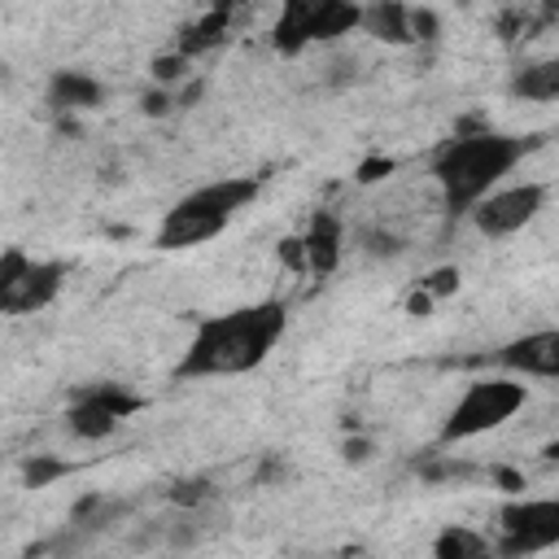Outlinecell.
Returning a JSON list of instances; mask_svg holds the SVG:
<instances>
[{"instance_id":"277c9868","label":"cell","mask_w":559,"mask_h":559,"mask_svg":"<svg viewBox=\"0 0 559 559\" xmlns=\"http://www.w3.org/2000/svg\"><path fill=\"white\" fill-rule=\"evenodd\" d=\"M524 402H528V389H524L520 376H480L459 393V402L450 406L437 441L459 445V441L485 437V432L502 428L507 419H515V411H524Z\"/></svg>"},{"instance_id":"ba28073f","label":"cell","mask_w":559,"mask_h":559,"mask_svg":"<svg viewBox=\"0 0 559 559\" xmlns=\"http://www.w3.org/2000/svg\"><path fill=\"white\" fill-rule=\"evenodd\" d=\"M542 205H546V183L528 179V183H511V188H489V192L467 210V218H472V227H476L480 236L502 240V236L524 231V227L542 214Z\"/></svg>"},{"instance_id":"4fadbf2b","label":"cell","mask_w":559,"mask_h":559,"mask_svg":"<svg viewBox=\"0 0 559 559\" xmlns=\"http://www.w3.org/2000/svg\"><path fill=\"white\" fill-rule=\"evenodd\" d=\"M100 96H105V87H100V79H92V74H83V70H57L52 79H48V105L52 109H92V105H100Z\"/></svg>"},{"instance_id":"30bf717a","label":"cell","mask_w":559,"mask_h":559,"mask_svg":"<svg viewBox=\"0 0 559 559\" xmlns=\"http://www.w3.org/2000/svg\"><path fill=\"white\" fill-rule=\"evenodd\" d=\"M297 240H301L306 271H314V275L336 271V262H341V218H336V214L314 210V218H310L306 236H297Z\"/></svg>"},{"instance_id":"9a60e30c","label":"cell","mask_w":559,"mask_h":559,"mask_svg":"<svg viewBox=\"0 0 559 559\" xmlns=\"http://www.w3.org/2000/svg\"><path fill=\"white\" fill-rule=\"evenodd\" d=\"M489 550H493L489 537L476 533V528H463V524H450V528L432 542V555H437V559H480V555H489Z\"/></svg>"},{"instance_id":"7c38bea8","label":"cell","mask_w":559,"mask_h":559,"mask_svg":"<svg viewBox=\"0 0 559 559\" xmlns=\"http://www.w3.org/2000/svg\"><path fill=\"white\" fill-rule=\"evenodd\" d=\"M231 13H236V0H214L205 17H197L192 26H183V31H179L175 52H183L188 61H197L201 52L218 48V44L227 39V31H231Z\"/></svg>"},{"instance_id":"ffe728a7","label":"cell","mask_w":559,"mask_h":559,"mask_svg":"<svg viewBox=\"0 0 559 559\" xmlns=\"http://www.w3.org/2000/svg\"><path fill=\"white\" fill-rule=\"evenodd\" d=\"M454 288H459V271H454V266H437L432 275H424V280H419V293H424L428 301H437V297H450Z\"/></svg>"},{"instance_id":"7402d4cb","label":"cell","mask_w":559,"mask_h":559,"mask_svg":"<svg viewBox=\"0 0 559 559\" xmlns=\"http://www.w3.org/2000/svg\"><path fill=\"white\" fill-rule=\"evenodd\" d=\"M341 454H345V463H367L371 459V441L367 437H345Z\"/></svg>"},{"instance_id":"8fae6325","label":"cell","mask_w":559,"mask_h":559,"mask_svg":"<svg viewBox=\"0 0 559 559\" xmlns=\"http://www.w3.org/2000/svg\"><path fill=\"white\" fill-rule=\"evenodd\" d=\"M358 31H367L380 44H415L411 35V4L406 0H367L358 13Z\"/></svg>"},{"instance_id":"3957f363","label":"cell","mask_w":559,"mask_h":559,"mask_svg":"<svg viewBox=\"0 0 559 559\" xmlns=\"http://www.w3.org/2000/svg\"><path fill=\"white\" fill-rule=\"evenodd\" d=\"M262 183H266V175H231V179H214V183L192 188L188 197H179L162 214L153 245L170 253V249H192V245H205V240L223 236L231 227V218L245 205H253Z\"/></svg>"},{"instance_id":"e0dca14e","label":"cell","mask_w":559,"mask_h":559,"mask_svg":"<svg viewBox=\"0 0 559 559\" xmlns=\"http://www.w3.org/2000/svg\"><path fill=\"white\" fill-rule=\"evenodd\" d=\"M66 472H70V463L48 459V454H35V459L22 467V480H26V489H44V485H52V480L66 476Z\"/></svg>"},{"instance_id":"9c48e42d","label":"cell","mask_w":559,"mask_h":559,"mask_svg":"<svg viewBox=\"0 0 559 559\" xmlns=\"http://www.w3.org/2000/svg\"><path fill=\"white\" fill-rule=\"evenodd\" d=\"M498 367H507L511 376H537V380H555L559 376V332L542 328V332H524L515 341H507L493 354Z\"/></svg>"},{"instance_id":"6da1fadb","label":"cell","mask_w":559,"mask_h":559,"mask_svg":"<svg viewBox=\"0 0 559 559\" xmlns=\"http://www.w3.org/2000/svg\"><path fill=\"white\" fill-rule=\"evenodd\" d=\"M288 332V306L266 297L236 306L227 314H210L197 323L188 349L175 362V380H223V376H245L258 371L271 349Z\"/></svg>"},{"instance_id":"5bb4252c","label":"cell","mask_w":559,"mask_h":559,"mask_svg":"<svg viewBox=\"0 0 559 559\" xmlns=\"http://www.w3.org/2000/svg\"><path fill=\"white\" fill-rule=\"evenodd\" d=\"M511 96L550 105V100L559 96V61H533V66H524V70L511 79Z\"/></svg>"},{"instance_id":"5b68a950","label":"cell","mask_w":559,"mask_h":559,"mask_svg":"<svg viewBox=\"0 0 559 559\" xmlns=\"http://www.w3.org/2000/svg\"><path fill=\"white\" fill-rule=\"evenodd\" d=\"M70 266L57 258H31L26 249L0 253V314H39L66 288Z\"/></svg>"},{"instance_id":"52a82bcc","label":"cell","mask_w":559,"mask_h":559,"mask_svg":"<svg viewBox=\"0 0 559 559\" xmlns=\"http://www.w3.org/2000/svg\"><path fill=\"white\" fill-rule=\"evenodd\" d=\"M498 555H537L559 542V498H511L498 507Z\"/></svg>"},{"instance_id":"44dd1931","label":"cell","mask_w":559,"mask_h":559,"mask_svg":"<svg viewBox=\"0 0 559 559\" xmlns=\"http://www.w3.org/2000/svg\"><path fill=\"white\" fill-rule=\"evenodd\" d=\"M175 109V87H153L148 96H144V114L148 118H162V114H170Z\"/></svg>"},{"instance_id":"7a4b0ae2","label":"cell","mask_w":559,"mask_h":559,"mask_svg":"<svg viewBox=\"0 0 559 559\" xmlns=\"http://www.w3.org/2000/svg\"><path fill=\"white\" fill-rule=\"evenodd\" d=\"M542 135H515V131H459L432 153V179L441 192V205L450 218H467V210L498 188L533 148Z\"/></svg>"},{"instance_id":"603a6c76","label":"cell","mask_w":559,"mask_h":559,"mask_svg":"<svg viewBox=\"0 0 559 559\" xmlns=\"http://www.w3.org/2000/svg\"><path fill=\"white\" fill-rule=\"evenodd\" d=\"M493 480H498L507 493H520V489H524V476H520V472H511V467H493Z\"/></svg>"},{"instance_id":"2e32d148","label":"cell","mask_w":559,"mask_h":559,"mask_svg":"<svg viewBox=\"0 0 559 559\" xmlns=\"http://www.w3.org/2000/svg\"><path fill=\"white\" fill-rule=\"evenodd\" d=\"M188 57L183 52H162V57H153V66H148V74H153V83L157 87H179L183 79H188Z\"/></svg>"},{"instance_id":"d6986e66","label":"cell","mask_w":559,"mask_h":559,"mask_svg":"<svg viewBox=\"0 0 559 559\" xmlns=\"http://www.w3.org/2000/svg\"><path fill=\"white\" fill-rule=\"evenodd\" d=\"M210 493H214L210 480H179V485H170V502L175 507H188V511H197L201 502H210Z\"/></svg>"},{"instance_id":"ac0fdd59","label":"cell","mask_w":559,"mask_h":559,"mask_svg":"<svg viewBox=\"0 0 559 559\" xmlns=\"http://www.w3.org/2000/svg\"><path fill=\"white\" fill-rule=\"evenodd\" d=\"M332 4H345V0H280V22H275V31H288V26L314 17V13L332 9Z\"/></svg>"},{"instance_id":"8992f818","label":"cell","mask_w":559,"mask_h":559,"mask_svg":"<svg viewBox=\"0 0 559 559\" xmlns=\"http://www.w3.org/2000/svg\"><path fill=\"white\" fill-rule=\"evenodd\" d=\"M135 411H144V397L114 384V380H100V384H83L70 406H66V428L79 437V441H105L109 432H118L122 419H131Z\"/></svg>"},{"instance_id":"cb8c5ba5","label":"cell","mask_w":559,"mask_h":559,"mask_svg":"<svg viewBox=\"0 0 559 559\" xmlns=\"http://www.w3.org/2000/svg\"><path fill=\"white\" fill-rule=\"evenodd\" d=\"M4 79H9V66H4V61H0V83H4Z\"/></svg>"}]
</instances>
